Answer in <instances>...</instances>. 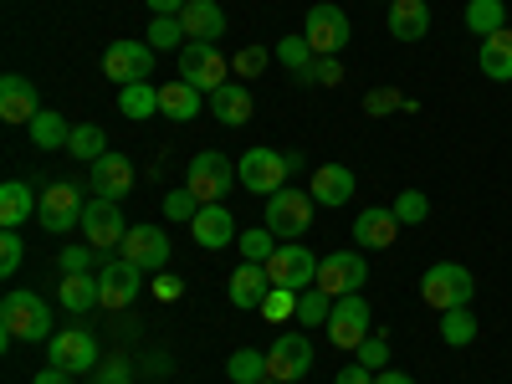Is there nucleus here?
I'll return each instance as SVG.
<instances>
[{
	"label": "nucleus",
	"mask_w": 512,
	"mask_h": 384,
	"mask_svg": "<svg viewBox=\"0 0 512 384\" xmlns=\"http://www.w3.org/2000/svg\"><path fill=\"white\" fill-rule=\"evenodd\" d=\"M77 231L88 236V246H98V251H118V246H123V236H128V221H123L118 200L93 195L88 205H82V226H77Z\"/></svg>",
	"instance_id": "9"
},
{
	"label": "nucleus",
	"mask_w": 512,
	"mask_h": 384,
	"mask_svg": "<svg viewBox=\"0 0 512 384\" xmlns=\"http://www.w3.org/2000/svg\"><path fill=\"white\" fill-rule=\"evenodd\" d=\"M472 338H477V318H472V308H451V313H441V344L466 349Z\"/></svg>",
	"instance_id": "37"
},
{
	"label": "nucleus",
	"mask_w": 512,
	"mask_h": 384,
	"mask_svg": "<svg viewBox=\"0 0 512 384\" xmlns=\"http://www.w3.org/2000/svg\"><path fill=\"white\" fill-rule=\"evenodd\" d=\"M374 118H384V113H390V108H400V93L395 88H379V93H369V103H364Z\"/></svg>",
	"instance_id": "50"
},
{
	"label": "nucleus",
	"mask_w": 512,
	"mask_h": 384,
	"mask_svg": "<svg viewBox=\"0 0 512 384\" xmlns=\"http://www.w3.org/2000/svg\"><path fill=\"white\" fill-rule=\"evenodd\" d=\"M98 282H103V308H108V313H123V308H134V297H139V287H144V272L113 251V256H103Z\"/></svg>",
	"instance_id": "13"
},
{
	"label": "nucleus",
	"mask_w": 512,
	"mask_h": 384,
	"mask_svg": "<svg viewBox=\"0 0 512 384\" xmlns=\"http://www.w3.org/2000/svg\"><path fill=\"white\" fill-rule=\"evenodd\" d=\"M118 113H128V118H154V113H159V88H154V82L118 88Z\"/></svg>",
	"instance_id": "33"
},
{
	"label": "nucleus",
	"mask_w": 512,
	"mask_h": 384,
	"mask_svg": "<svg viewBox=\"0 0 512 384\" xmlns=\"http://www.w3.org/2000/svg\"><path fill=\"white\" fill-rule=\"evenodd\" d=\"M236 180H241L251 195H277V190L292 180V164H287V154H277V149H246V154L236 159Z\"/></svg>",
	"instance_id": "3"
},
{
	"label": "nucleus",
	"mask_w": 512,
	"mask_h": 384,
	"mask_svg": "<svg viewBox=\"0 0 512 384\" xmlns=\"http://www.w3.org/2000/svg\"><path fill=\"white\" fill-rule=\"evenodd\" d=\"M354 359H359L364 369H374V374H379V369H390V344H384V338H374V333H369L364 344L354 349Z\"/></svg>",
	"instance_id": "45"
},
{
	"label": "nucleus",
	"mask_w": 512,
	"mask_h": 384,
	"mask_svg": "<svg viewBox=\"0 0 512 384\" xmlns=\"http://www.w3.org/2000/svg\"><path fill=\"white\" fill-rule=\"evenodd\" d=\"M200 108H205V93H200V88H190L185 77H175V82H159V113H164V118L190 123Z\"/></svg>",
	"instance_id": "26"
},
{
	"label": "nucleus",
	"mask_w": 512,
	"mask_h": 384,
	"mask_svg": "<svg viewBox=\"0 0 512 384\" xmlns=\"http://www.w3.org/2000/svg\"><path fill=\"white\" fill-rule=\"evenodd\" d=\"M482 72H487L492 82H512V31H507V26L482 41Z\"/></svg>",
	"instance_id": "30"
},
{
	"label": "nucleus",
	"mask_w": 512,
	"mask_h": 384,
	"mask_svg": "<svg viewBox=\"0 0 512 384\" xmlns=\"http://www.w3.org/2000/svg\"><path fill=\"white\" fill-rule=\"evenodd\" d=\"M226 379H231V384H262V379H267V354L236 349V354L226 359Z\"/></svg>",
	"instance_id": "34"
},
{
	"label": "nucleus",
	"mask_w": 512,
	"mask_h": 384,
	"mask_svg": "<svg viewBox=\"0 0 512 384\" xmlns=\"http://www.w3.org/2000/svg\"><path fill=\"white\" fill-rule=\"evenodd\" d=\"M313 82H323V88H338V82H344V62H338V57H318V62H313Z\"/></svg>",
	"instance_id": "48"
},
{
	"label": "nucleus",
	"mask_w": 512,
	"mask_h": 384,
	"mask_svg": "<svg viewBox=\"0 0 512 384\" xmlns=\"http://www.w3.org/2000/svg\"><path fill=\"white\" fill-rule=\"evenodd\" d=\"M420 297H425V303H431L436 313L472 308V297H477V277L466 272L461 262H436L431 272L420 277Z\"/></svg>",
	"instance_id": "2"
},
{
	"label": "nucleus",
	"mask_w": 512,
	"mask_h": 384,
	"mask_svg": "<svg viewBox=\"0 0 512 384\" xmlns=\"http://www.w3.org/2000/svg\"><path fill=\"white\" fill-rule=\"evenodd\" d=\"M226 72H231V62L210 47V41H185V47H180V77L190 82V88H200L205 98L216 93L221 82H231Z\"/></svg>",
	"instance_id": "7"
},
{
	"label": "nucleus",
	"mask_w": 512,
	"mask_h": 384,
	"mask_svg": "<svg viewBox=\"0 0 512 384\" xmlns=\"http://www.w3.org/2000/svg\"><path fill=\"white\" fill-rule=\"evenodd\" d=\"M93 256H98V246H62V272H88L93 267Z\"/></svg>",
	"instance_id": "47"
},
{
	"label": "nucleus",
	"mask_w": 512,
	"mask_h": 384,
	"mask_svg": "<svg viewBox=\"0 0 512 384\" xmlns=\"http://www.w3.org/2000/svg\"><path fill=\"white\" fill-rule=\"evenodd\" d=\"M185 41H190V36H185V21H180V16H154V21H149V47H154V52H180Z\"/></svg>",
	"instance_id": "38"
},
{
	"label": "nucleus",
	"mask_w": 512,
	"mask_h": 384,
	"mask_svg": "<svg viewBox=\"0 0 512 384\" xmlns=\"http://www.w3.org/2000/svg\"><path fill=\"white\" fill-rule=\"evenodd\" d=\"M313 369V344L303 333H277V344L267 349V374L282 379V384H297V379H308Z\"/></svg>",
	"instance_id": "15"
},
{
	"label": "nucleus",
	"mask_w": 512,
	"mask_h": 384,
	"mask_svg": "<svg viewBox=\"0 0 512 384\" xmlns=\"http://www.w3.org/2000/svg\"><path fill=\"white\" fill-rule=\"evenodd\" d=\"M313 195H303V190H292V185H282L277 195H267V231L277 236V241H292V236H303L308 231V221H313Z\"/></svg>",
	"instance_id": "6"
},
{
	"label": "nucleus",
	"mask_w": 512,
	"mask_h": 384,
	"mask_svg": "<svg viewBox=\"0 0 512 384\" xmlns=\"http://www.w3.org/2000/svg\"><path fill=\"white\" fill-rule=\"evenodd\" d=\"M67 154L93 164V159H103V154H108V134H103L98 123H77V128H72V144H67Z\"/></svg>",
	"instance_id": "35"
},
{
	"label": "nucleus",
	"mask_w": 512,
	"mask_h": 384,
	"mask_svg": "<svg viewBox=\"0 0 512 384\" xmlns=\"http://www.w3.org/2000/svg\"><path fill=\"white\" fill-rule=\"evenodd\" d=\"M36 113H41V98H36L31 82L21 72L0 77V118H6V123H31Z\"/></svg>",
	"instance_id": "21"
},
{
	"label": "nucleus",
	"mask_w": 512,
	"mask_h": 384,
	"mask_svg": "<svg viewBox=\"0 0 512 384\" xmlns=\"http://www.w3.org/2000/svg\"><path fill=\"white\" fill-rule=\"evenodd\" d=\"M267 62H272V52H267V47H241V52H236V62H231V72H236V77H262V72H267Z\"/></svg>",
	"instance_id": "44"
},
{
	"label": "nucleus",
	"mask_w": 512,
	"mask_h": 384,
	"mask_svg": "<svg viewBox=\"0 0 512 384\" xmlns=\"http://www.w3.org/2000/svg\"><path fill=\"white\" fill-rule=\"evenodd\" d=\"M507 26V11H502V0H466V31H477L482 41L492 31Z\"/></svg>",
	"instance_id": "32"
},
{
	"label": "nucleus",
	"mask_w": 512,
	"mask_h": 384,
	"mask_svg": "<svg viewBox=\"0 0 512 384\" xmlns=\"http://www.w3.org/2000/svg\"><path fill=\"white\" fill-rule=\"evenodd\" d=\"M103 72L118 88H134V82H154V47L149 41H113L103 52Z\"/></svg>",
	"instance_id": "8"
},
{
	"label": "nucleus",
	"mask_w": 512,
	"mask_h": 384,
	"mask_svg": "<svg viewBox=\"0 0 512 384\" xmlns=\"http://www.w3.org/2000/svg\"><path fill=\"white\" fill-rule=\"evenodd\" d=\"M47 359H52L57 369H67V374H88V369L103 364V359H98V338H93L88 328H62V333H52V338H47Z\"/></svg>",
	"instance_id": "12"
},
{
	"label": "nucleus",
	"mask_w": 512,
	"mask_h": 384,
	"mask_svg": "<svg viewBox=\"0 0 512 384\" xmlns=\"http://www.w3.org/2000/svg\"><path fill=\"white\" fill-rule=\"evenodd\" d=\"M395 236H400V216L390 205H364L359 210V221H354L359 251H384V246H395Z\"/></svg>",
	"instance_id": "18"
},
{
	"label": "nucleus",
	"mask_w": 512,
	"mask_h": 384,
	"mask_svg": "<svg viewBox=\"0 0 512 384\" xmlns=\"http://www.w3.org/2000/svg\"><path fill=\"white\" fill-rule=\"evenodd\" d=\"M267 277H272V287L308 292V287H318V256L303 241H282L272 251V262H267Z\"/></svg>",
	"instance_id": "5"
},
{
	"label": "nucleus",
	"mask_w": 512,
	"mask_h": 384,
	"mask_svg": "<svg viewBox=\"0 0 512 384\" xmlns=\"http://www.w3.org/2000/svg\"><path fill=\"white\" fill-rule=\"evenodd\" d=\"M303 36H308V47L318 57H338L349 47V16L338 11V6H313L308 21H303Z\"/></svg>",
	"instance_id": "14"
},
{
	"label": "nucleus",
	"mask_w": 512,
	"mask_h": 384,
	"mask_svg": "<svg viewBox=\"0 0 512 384\" xmlns=\"http://www.w3.org/2000/svg\"><path fill=\"white\" fill-rule=\"evenodd\" d=\"M369 323H374V313H369V303H364V292H349V297H333V318H328V338L338 349H359L364 338H369Z\"/></svg>",
	"instance_id": "10"
},
{
	"label": "nucleus",
	"mask_w": 512,
	"mask_h": 384,
	"mask_svg": "<svg viewBox=\"0 0 512 384\" xmlns=\"http://www.w3.org/2000/svg\"><path fill=\"white\" fill-rule=\"evenodd\" d=\"M333 384H374V369H364V364L354 359V364L338 369V379H333Z\"/></svg>",
	"instance_id": "51"
},
{
	"label": "nucleus",
	"mask_w": 512,
	"mask_h": 384,
	"mask_svg": "<svg viewBox=\"0 0 512 384\" xmlns=\"http://www.w3.org/2000/svg\"><path fill=\"white\" fill-rule=\"evenodd\" d=\"M262 384H282V379H272V374H267V379H262Z\"/></svg>",
	"instance_id": "56"
},
{
	"label": "nucleus",
	"mask_w": 512,
	"mask_h": 384,
	"mask_svg": "<svg viewBox=\"0 0 512 384\" xmlns=\"http://www.w3.org/2000/svg\"><path fill=\"white\" fill-rule=\"evenodd\" d=\"M374 384H415V379H410V374H400V369H379V374H374Z\"/></svg>",
	"instance_id": "55"
},
{
	"label": "nucleus",
	"mask_w": 512,
	"mask_h": 384,
	"mask_svg": "<svg viewBox=\"0 0 512 384\" xmlns=\"http://www.w3.org/2000/svg\"><path fill=\"white\" fill-rule=\"evenodd\" d=\"M390 31H395V41H420L425 31H431V0H395Z\"/></svg>",
	"instance_id": "28"
},
{
	"label": "nucleus",
	"mask_w": 512,
	"mask_h": 384,
	"mask_svg": "<svg viewBox=\"0 0 512 384\" xmlns=\"http://www.w3.org/2000/svg\"><path fill=\"white\" fill-rule=\"evenodd\" d=\"M390 210L400 216V226H420L425 216H431V200H425L420 190H400V200H395Z\"/></svg>",
	"instance_id": "42"
},
{
	"label": "nucleus",
	"mask_w": 512,
	"mask_h": 384,
	"mask_svg": "<svg viewBox=\"0 0 512 384\" xmlns=\"http://www.w3.org/2000/svg\"><path fill=\"white\" fill-rule=\"evenodd\" d=\"M180 21H185L190 41H210V47H216V41L226 36V11L216 6V0H190V6L180 11Z\"/></svg>",
	"instance_id": "24"
},
{
	"label": "nucleus",
	"mask_w": 512,
	"mask_h": 384,
	"mask_svg": "<svg viewBox=\"0 0 512 384\" xmlns=\"http://www.w3.org/2000/svg\"><path fill=\"white\" fill-rule=\"evenodd\" d=\"M328 318H333V297L323 292V287H308V292H297V323L303 328H328Z\"/></svg>",
	"instance_id": "36"
},
{
	"label": "nucleus",
	"mask_w": 512,
	"mask_h": 384,
	"mask_svg": "<svg viewBox=\"0 0 512 384\" xmlns=\"http://www.w3.org/2000/svg\"><path fill=\"white\" fill-rule=\"evenodd\" d=\"M21 256H26L21 236H16V231H6V236H0V277H16V267H21Z\"/></svg>",
	"instance_id": "46"
},
{
	"label": "nucleus",
	"mask_w": 512,
	"mask_h": 384,
	"mask_svg": "<svg viewBox=\"0 0 512 384\" xmlns=\"http://www.w3.org/2000/svg\"><path fill=\"white\" fill-rule=\"evenodd\" d=\"M93 374H98V384H128V379H134V369H128L123 359H108V364H98Z\"/></svg>",
	"instance_id": "49"
},
{
	"label": "nucleus",
	"mask_w": 512,
	"mask_h": 384,
	"mask_svg": "<svg viewBox=\"0 0 512 384\" xmlns=\"http://www.w3.org/2000/svg\"><path fill=\"white\" fill-rule=\"evenodd\" d=\"M128 190H134V164H128V154H103V159H93V195H103V200H123Z\"/></svg>",
	"instance_id": "22"
},
{
	"label": "nucleus",
	"mask_w": 512,
	"mask_h": 384,
	"mask_svg": "<svg viewBox=\"0 0 512 384\" xmlns=\"http://www.w3.org/2000/svg\"><path fill=\"white\" fill-rule=\"evenodd\" d=\"M282 241L267 231V226H256V231H241V262H272V251H277Z\"/></svg>",
	"instance_id": "40"
},
{
	"label": "nucleus",
	"mask_w": 512,
	"mask_h": 384,
	"mask_svg": "<svg viewBox=\"0 0 512 384\" xmlns=\"http://www.w3.org/2000/svg\"><path fill=\"white\" fill-rule=\"evenodd\" d=\"M154 292H159V297H164V303H175V297H180V292H185V287H180V282H175V277H159V282H154Z\"/></svg>",
	"instance_id": "54"
},
{
	"label": "nucleus",
	"mask_w": 512,
	"mask_h": 384,
	"mask_svg": "<svg viewBox=\"0 0 512 384\" xmlns=\"http://www.w3.org/2000/svg\"><path fill=\"white\" fill-rule=\"evenodd\" d=\"M118 256H123V262H134L139 272H164V262H169V236H164L159 226H128Z\"/></svg>",
	"instance_id": "17"
},
{
	"label": "nucleus",
	"mask_w": 512,
	"mask_h": 384,
	"mask_svg": "<svg viewBox=\"0 0 512 384\" xmlns=\"http://www.w3.org/2000/svg\"><path fill=\"white\" fill-rule=\"evenodd\" d=\"M256 313H262L267 323H282V318H297V292H292V287H272V292H267V303H262V308H256Z\"/></svg>",
	"instance_id": "41"
},
{
	"label": "nucleus",
	"mask_w": 512,
	"mask_h": 384,
	"mask_svg": "<svg viewBox=\"0 0 512 384\" xmlns=\"http://www.w3.org/2000/svg\"><path fill=\"white\" fill-rule=\"evenodd\" d=\"M82 200L72 185H47L41 190V205H36V221L47 226V231H57V236H67L72 226H82Z\"/></svg>",
	"instance_id": "16"
},
{
	"label": "nucleus",
	"mask_w": 512,
	"mask_h": 384,
	"mask_svg": "<svg viewBox=\"0 0 512 384\" xmlns=\"http://www.w3.org/2000/svg\"><path fill=\"white\" fill-rule=\"evenodd\" d=\"M369 282V262H364V251L354 246V251H328L323 262H318V287L328 292V297H349V292H359Z\"/></svg>",
	"instance_id": "11"
},
{
	"label": "nucleus",
	"mask_w": 512,
	"mask_h": 384,
	"mask_svg": "<svg viewBox=\"0 0 512 384\" xmlns=\"http://www.w3.org/2000/svg\"><path fill=\"white\" fill-rule=\"evenodd\" d=\"M36 205H41V195H31V185L6 180L0 185V231H21L36 216Z\"/></svg>",
	"instance_id": "25"
},
{
	"label": "nucleus",
	"mask_w": 512,
	"mask_h": 384,
	"mask_svg": "<svg viewBox=\"0 0 512 384\" xmlns=\"http://www.w3.org/2000/svg\"><path fill=\"white\" fill-rule=\"evenodd\" d=\"M164 216H169V221H195V216H200V195H195L190 185H185V190H169V195H164Z\"/></svg>",
	"instance_id": "43"
},
{
	"label": "nucleus",
	"mask_w": 512,
	"mask_h": 384,
	"mask_svg": "<svg viewBox=\"0 0 512 384\" xmlns=\"http://www.w3.org/2000/svg\"><path fill=\"white\" fill-rule=\"evenodd\" d=\"M31 144L47 149V154L67 149V144H72V123H67L62 113H36V118H31Z\"/></svg>",
	"instance_id": "31"
},
{
	"label": "nucleus",
	"mask_w": 512,
	"mask_h": 384,
	"mask_svg": "<svg viewBox=\"0 0 512 384\" xmlns=\"http://www.w3.org/2000/svg\"><path fill=\"white\" fill-rule=\"evenodd\" d=\"M210 113H216L226 128H241V123H251V93L241 88V82H221V88L210 93Z\"/></svg>",
	"instance_id": "29"
},
{
	"label": "nucleus",
	"mask_w": 512,
	"mask_h": 384,
	"mask_svg": "<svg viewBox=\"0 0 512 384\" xmlns=\"http://www.w3.org/2000/svg\"><path fill=\"white\" fill-rule=\"evenodd\" d=\"M41 344V338H52V308L47 297L36 292H6V303H0V344Z\"/></svg>",
	"instance_id": "1"
},
{
	"label": "nucleus",
	"mask_w": 512,
	"mask_h": 384,
	"mask_svg": "<svg viewBox=\"0 0 512 384\" xmlns=\"http://www.w3.org/2000/svg\"><path fill=\"white\" fill-rule=\"evenodd\" d=\"M231 303L236 308H262L267 303V292H272V277H267V267L262 262H241L236 272H231Z\"/></svg>",
	"instance_id": "23"
},
{
	"label": "nucleus",
	"mask_w": 512,
	"mask_h": 384,
	"mask_svg": "<svg viewBox=\"0 0 512 384\" xmlns=\"http://www.w3.org/2000/svg\"><path fill=\"white\" fill-rule=\"evenodd\" d=\"M185 6H190V0H149V11H154V16H180Z\"/></svg>",
	"instance_id": "53"
},
{
	"label": "nucleus",
	"mask_w": 512,
	"mask_h": 384,
	"mask_svg": "<svg viewBox=\"0 0 512 384\" xmlns=\"http://www.w3.org/2000/svg\"><path fill=\"white\" fill-rule=\"evenodd\" d=\"M31 384H72V374L67 369H57V364H47V369H36V379Z\"/></svg>",
	"instance_id": "52"
},
{
	"label": "nucleus",
	"mask_w": 512,
	"mask_h": 384,
	"mask_svg": "<svg viewBox=\"0 0 512 384\" xmlns=\"http://www.w3.org/2000/svg\"><path fill=\"white\" fill-rule=\"evenodd\" d=\"M390 6H395V0H390Z\"/></svg>",
	"instance_id": "57"
},
{
	"label": "nucleus",
	"mask_w": 512,
	"mask_h": 384,
	"mask_svg": "<svg viewBox=\"0 0 512 384\" xmlns=\"http://www.w3.org/2000/svg\"><path fill=\"white\" fill-rule=\"evenodd\" d=\"M231 185H241V180H236V164H231L221 149H200V154L190 159V190L200 195V205L226 200Z\"/></svg>",
	"instance_id": "4"
},
{
	"label": "nucleus",
	"mask_w": 512,
	"mask_h": 384,
	"mask_svg": "<svg viewBox=\"0 0 512 384\" xmlns=\"http://www.w3.org/2000/svg\"><path fill=\"white\" fill-rule=\"evenodd\" d=\"M308 195H313L318 205H328V210L349 205V200H354V169H349V164H318Z\"/></svg>",
	"instance_id": "20"
},
{
	"label": "nucleus",
	"mask_w": 512,
	"mask_h": 384,
	"mask_svg": "<svg viewBox=\"0 0 512 384\" xmlns=\"http://www.w3.org/2000/svg\"><path fill=\"white\" fill-rule=\"evenodd\" d=\"M57 303H62L72 318H77V313H88V308L103 303V282L88 277V272H67V277L57 282Z\"/></svg>",
	"instance_id": "27"
},
{
	"label": "nucleus",
	"mask_w": 512,
	"mask_h": 384,
	"mask_svg": "<svg viewBox=\"0 0 512 384\" xmlns=\"http://www.w3.org/2000/svg\"><path fill=\"white\" fill-rule=\"evenodd\" d=\"M277 62L297 77V72H308V67L318 62V52L308 47V36H282V41H277Z\"/></svg>",
	"instance_id": "39"
},
{
	"label": "nucleus",
	"mask_w": 512,
	"mask_h": 384,
	"mask_svg": "<svg viewBox=\"0 0 512 384\" xmlns=\"http://www.w3.org/2000/svg\"><path fill=\"white\" fill-rule=\"evenodd\" d=\"M190 231H195V241L205 246V251H221V246H231V241H241V231H236V216L216 200V205H200V216L190 221Z\"/></svg>",
	"instance_id": "19"
}]
</instances>
